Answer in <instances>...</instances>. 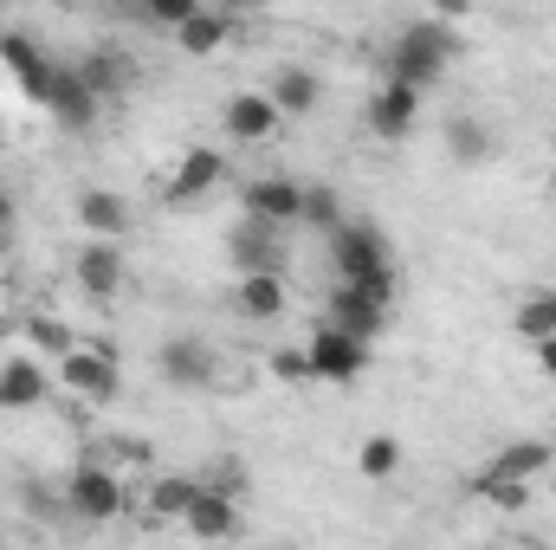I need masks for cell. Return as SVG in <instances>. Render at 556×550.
Here are the masks:
<instances>
[{
	"instance_id": "1",
	"label": "cell",
	"mask_w": 556,
	"mask_h": 550,
	"mask_svg": "<svg viewBox=\"0 0 556 550\" xmlns=\"http://www.w3.org/2000/svg\"><path fill=\"white\" fill-rule=\"evenodd\" d=\"M330 266H337V285H356V291H369L376 304H395V260H389L382 227L343 221V227L330 234Z\"/></svg>"
},
{
	"instance_id": "2",
	"label": "cell",
	"mask_w": 556,
	"mask_h": 550,
	"mask_svg": "<svg viewBox=\"0 0 556 550\" xmlns=\"http://www.w3.org/2000/svg\"><path fill=\"white\" fill-rule=\"evenodd\" d=\"M453 52H459V39H453V26H446V20H415V26H402V33H395V46H389V78L427 98V91L446 78Z\"/></svg>"
},
{
	"instance_id": "3",
	"label": "cell",
	"mask_w": 556,
	"mask_h": 550,
	"mask_svg": "<svg viewBox=\"0 0 556 550\" xmlns=\"http://www.w3.org/2000/svg\"><path fill=\"white\" fill-rule=\"evenodd\" d=\"M65 512L72 518H85V525H111V518H124L130 512V486L111 473V466H72L65 473Z\"/></svg>"
},
{
	"instance_id": "4",
	"label": "cell",
	"mask_w": 556,
	"mask_h": 550,
	"mask_svg": "<svg viewBox=\"0 0 556 550\" xmlns=\"http://www.w3.org/2000/svg\"><path fill=\"white\" fill-rule=\"evenodd\" d=\"M59 383H65V396L98 402V409L124 396V370H117V357L98 350V343H72V350L59 357Z\"/></svg>"
},
{
	"instance_id": "5",
	"label": "cell",
	"mask_w": 556,
	"mask_h": 550,
	"mask_svg": "<svg viewBox=\"0 0 556 550\" xmlns=\"http://www.w3.org/2000/svg\"><path fill=\"white\" fill-rule=\"evenodd\" d=\"M0 65H7V78L20 85V98H26V104H46V98H52L59 59H52L33 33H0Z\"/></svg>"
},
{
	"instance_id": "6",
	"label": "cell",
	"mask_w": 556,
	"mask_h": 550,
	"mask_svg": "<svg viewBox=\"0 0 556 550\" xmlns=\"http://www.w3.org/2000/svg\"><path fill=\"white\" fill-rule=\"evenodd\" d=\"M72 285H78L85 298H98V304L124 298V285H130L124 247H117V240H85V247L72 253Z\"/></svg>"
},
{
	"instance_id": "7",
	"label": "cell",
	"mask_w": 556,
	"mask_h": 550,
	"mask_svg": "<svg viewBox=\"0 0 556 550\" xmlns=\"http://www.w3.org/2000/svg\"><path fill=\"white\" fill-rule=\"evenodd\" d=\"M304 357H311V383H356L369 370V343L343 337L337 324H317V337L304 343Z\"/></svg>"
},
{
	"instance_id": "8",
	"label": "cell",
	"mask_w": 556,
	"mask_h": 550,
	"mask_svg": "<svg viewBox=\"0 0 556 550\" xmlns=\"http://www.w3.org/2000/svg\"><path fill=\"white\" fill-rule=\"evenodd\" d=\"M240 214L247 221H266V227H298L304 221V182L291 175H260L240 188Z\"/></svg>"
},
{
	"instance_id": "9",
	"label": "cell",
	"mask_w": 556,
	"mask_h": 550,
	"mask_svg": "<svg viewBox=\"0 0 556 550\" xmlns=\"http://www.w3.org/2000/svg\"><path fill=\"white\" fill-rule=\"evenodd\" d=\"M220 182H227V155H220L214 142H194V149L175 162V175H168V208H188V201L214 195Z\"/></svg>"
},
{
	"instance_id": "10",
	"label": "cell",
	"mask_w": 556,
	"mask_h": 550,
	"mask_svg": "<svg viewBox=\"0 0 556 550\" xmlns=\"http://www.w3.org/2000/svg\"><path fill=\"white\" fill-rule=\"evenodd\" d=\"M324 311H330L324 324H337V330H343V337H356V343H376V337L389 330V304H376V298H369V291H356V285H337Z\"/></svg>"
},
{
	"instance_id": "11",
	"label": "cell",
	"mask_w": 556,
	"mask_h": 550,
	"mask_svg": "<svg viewBox=\"0 0 556 550\" xmlns=\"http://www.w3.org/2000/svg\"><path fill=\"white\" fill-rule=\"evenodd\" d=\"M155 376H162L168 389H207V383H214V350H207L201 337H168V343L155 350Z\"/></svg>"
},
{
	"instance_id": "12",
	"label": "cell",
	"mask_w": 556,
	"mask_h": 550,
	"mask_svg": "<svg viewBox=\"0 0 556 550\" xmlns=\"http://www.w3.org/2000/svg\"><path fill=\"white\" fill-rule=\"evenodd\" d=\"M227 260L240 266V278H253V273H285L278 227H266V221H247V214H240V227L227 234Z\"/></svg>"
},
{
	"instance_id": "13",
	"label": "cell",
	"mask_w": 556,
	"mask_h": 550,
	"mask_svg": "<svg viewBox=\"0 0 556 550\" xmlns=\"http://www.w3.org/2000/svg\"><path fill=\"white\" fill-rule=\"evenodd\" d=\"M278 104L266 98V91H233L227 104H220V130L233 142H273L278 137Z\"/></svg>"
},
{
	"instance_id": "14",
	"label": "cell",
	"mask_w": 556,
	"mask_h": 550,
	"mask_svg": "<svg viewBox=\"0 0 556 550\" xmlns=\"http://www.w3.org/2000/svg\"><path fill=\"white\" fill-rule=\"evenodd\" d=\"M181 532H188V538H201V545H233V538H240V499H233V492L201 486V499L188 505Z\"/></svg>"
},
{
	"instance_id": "15",
	"label": "cell",
	"mask_w": 556,
	"mask_h": 550,
	"mask_svg": "<svg viewBox=\"0 0 556 550\" xmlns=\"http://www.w3.org/2000/svg\"><path fill=\"white\" fill-rule=\"evenodd\" d=\"M415 124H420V91L395 85V78H382L376 98H369V130H376L382 142H402Z\"/></svg>"
},
{
	"instance_id": "16",
	"label": "cell",
	"mask_w": 556,
	"mask_h": 550,
	"mask_svg": "<svg viewBox=\"0 0 556 550\" xmlns=\"http://www.w3.org/2000/svg\"><path fill=\"white\" fill-rule=\"evenodd\" d=\"M233 311L247 317V324H285V311H291V285L285 273H253L233 285Z\"/></svg>"
},
{
	"instance_id": "17",
	"label": "cell",
	"mask_w": 556,
	"mask_h": 550,
	"mask_svg": "<svg viewBox=\"0 0 556 550\" xmlns=\"http://www.w3.org/2000/svg\"><path fill=\"white\" fill-rule=\"evenodd\" d=\"M46 111H52V124H65V130H91V124H98V91L78 78V65H59Z\"/></svg>"
},
{
	"instance_id": "18",
	"label": "cell",
	"mask_w": 556,
	"mask_h": 550,
	"mask_svg": "<svg viewBox=\"0 0 556 550\" xmlns=\"http://www.w3.org/2000/svg\"><path fill=\"white\" fill-rule=\"evenodd\" d=\"M52 396V376H46V363L39 357H7L0 363V409H39Z\"/></svg>"
},
{
	"instance_id": "19",
	"label": "cell",
	"mask_w": 556,
	"mask_h": 550,
	"mask_svg": "<svg viewBox=\"0 0 556 550\" xmlns=\"http://www.w3.org/2000/svg\"><path fill=\"white\" fill-rule=\"evenodd\" d=\"M266 98L278 104V117H311V111L324 104V78H317L311 65H278L273 85H266Z\"/></svg>"
},
{
	"instance_id": "20",
	"label": "cell",
	"mask_w": 556,
	"mask_h": 550,
	"mask_svg": "<svg viewBox=\"0 0 556 550\" xmlns=\"http://www.w3.org/2000/svg\"><path fill=\"white\" fill-rule=\"evenodd\" d=\"M78 78H85V85L98 91V104H104V98H117V91L137 85V59L117 52V46H91V52L78 59Z\"/></svg>"
},
{
	"instance_id": "21",
	"label": "cell",
	"mask_w": 556,
	"mask_h": 550,
	"mask_svg": "<svg viewBox=\"0 0 556 550\" xmlns=\"http://www.w3.org/2000/svg\"><path fill=\"white\" fill-rule=\"evenodd\" d=\"M78 221H85L91 240H117V247H124V234H130V201L111 195V188H85V195H78Z\"/></svg>"
},
{
	"instance_id": "22",
	"label": "cell",
	"mask_w": 556,
	"mask_h": 550,
	"mask_svg": "<svg viewBox=\"0 0 556 550\" xmlns=\"http://www.w3.org/2000/svg\"><path fill=\"white\" fill-rule=\"evenodd\" d=\"M485 466H492V473H505V479H518V486H538V479L556 466V447H551V440H511V447H498Z\"/></svg>"
},
{
	"instance_id": "23",
	"label": "cell",
	"mask_w": 556,
	"mask_h": 550,
	"mask_svg": "<svg viewBox=\"0 0 556 550\" xmlns=\"http://www.w3.org/2000/svg\"><path fill=\"white\" fill-rule=\"evenodd\" d=\"M233 39V20L220 13V7H194L188 20H181V33H175V52H188V59H207V52H220Z\"/></svg>"
},
{
	"instance_id": "24",
	"label": "cell",
	"mask_w": 556,
	"mask_h": 550,
	"mask_svg": "<svg viewBox=\"0 0 556 550\" xmlns=\"http://www.w3.org/2000/svg\"><path fill=\"white\" fill-rule=\"evenodd\" d=\"M446 155H453V162H466V168H479V162H492V155H498V130H492V124H479L472 111H459V117H446Z\"/></svg>"
},
{
	"instance_id": "25",
	"label": "cell",
	"mask_w": 556,
	"mask_h": 550,
	"mask_svg": "<svg viewBox=\"0 0 556 550\" xmlns=\"http://www.w3.org/2000/svg\"><path fill=\"white\" fill-rule=\"evenodd\" d=\"M194 499H201V479H194V473H162V479L149 486V499H142V505H149V518H162V525H181Z\"/></svg>"
},
{
	"instance_id": "26",
	"label": "cell",
	"mask_w": 556,
	"mask_h": 550,
	"mask_svg": "<svg viewBox=\"0 0 556 550\" xmlns=\"http://www.w3.org/2000/svg\"><path fill=\"white\" fill-rule=\"evenodd\" d=\"M356 473H363V479H395V473H402V440H395V434H369V440L356 447Z\"/></svg>"
},
{
	"instance_id": "27",
	"label": "cell",
	"mask_w": 556,
	"mask_h": 550,
	"mask_svg": "<svg viewBox=\"0 0 556 550\" xmlns=\"http://www.w3.org/2000/svg\"><path fill=\"white\" fill-rule=\"evenodd\" d=\"M511 330H518L525 343H544V337H556V291H531V298L518 304Z\"/></svg>"
},
{
	"instance_id": "28",
	"label": "cell",
	"mask_w": 556,
	"mask_h": 550,
	"mask_svg": "<svg viewBox=\"0 0 556 550\" xmlns=\"http://www.w3.org/2000/svg\"><path fill=\"white\" fill-rule=\"evenodd\" d=\"M472 492H479L485 505H498V512H525V505H531V486H518V479H505V473H492V466L472 473Z\"/></svg>"
},
{
	"instance_id": "29",
	"label": "cell",
	"mask_w": 556,
	"mask_h": 550,
	"mask_svg": "<svg viewBox=\"0 0 556 550\" xmlns=\"http://www.w3.org/2000/svg\"><path fill=\"white\" fill-rule=\"evenodd\" d=\"M304 227L337 234V227H343V201H337L330 188H304Z\"/></svg>"
},
{
	"instance_id": "30",
	"label": "cell",
	"mask_w": 556,
	"mask_h": 550,
	"mask_svg": "<svg viewBox=\"0 0 556 550\" xmlns=\"http://www.w3.org/2000/svg\"><path fill=\"white\" fill-rule=\"evenodd\" d=\"M266 363H273L278 383H311V357H304V350H273Z\"/></svg>"
},
{
	"instance_id": "31",
	"label": "cell",
	"mask_w": 556,
	"mask_h": 550,
	"mask_svg": "<svg viewBox=\"0 0 556 550\" xmlns=\"http://www.w3.org/2000/svg\"><path fill=\"white\" fill-rule=\"evenodd\" d=\"M538 370L556 383V337H544V343H538Z\"/></svg>"
},
{
	"instance_id": "32",
	"label": "cell",
	"mask_w": 556,
	"mask_h": 550,
	"mask_svg": "<svg viewBox=\"0 0 556 550\" xmlns=\"http://www.w3.org/2000/svg\"><path fill=\"white\" fill-rule=\"evenodd\" d=\"M0 221H7V227H20V214H13V195H7V188H0Z\"/></svg>"
},
{
	"instance_id": "33",
	"label": "cell",
	"mask_w": 556,
	"mask_h": 550,
	"mask_svg": "<svg viewBox=\"0 0 556 550\" xmlns=\"http://www.w3.org/2000/svg\"><path fill=\"white\" fill-rule=\"evenodd\" d=\"M13 234H20V227H7V221H0V260L13 253Z\"/></svg>"
},
{
	"instance_id": "34",
	"label": "cell",
	"mask_w": 556,
	"mask_h": 550,
	"mask_svg": "<svg viewBox=\"0 0 556 550\" xmlns=\"http://www.w3.org/2000/svg\"><path fill=\"white\" fill-rule=\"evenodd\" d=\"M551 201H556V168H551Z\"/></svg>"
},
{
	"instance_id": "35",
	"label": "cell",
	"mask_w": 556,
	"mask_h": 550,
	"mask_svg": "<svg viewBox=\"0 0 556 550\" xmlns=\"http://www.w3.org/2000/svg\"><path fill=\"white\" fill-rule=\"evenodd\" d=\"M0 137H7V117H0Z\"/></svg>"
}]
</instances>
